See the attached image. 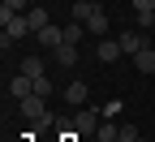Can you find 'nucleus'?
<instances>
[{
	"mask_svg": "<svg viewBox=\"0 0 155 142\" xmlns=\"http://www.w3.org/2000/svg\"><path fill=\"white\" fill-rule=\"evenodd\" d=\"M73 22H82L91 35H108V13L99 9V5H95V0H73Z\"/></svg>",
	"mask_w": 155,
	"mask_h": 142,
	"instance_id": "nucleus-1",
	"label": "nucleus"
},
{
	"mask_svg": "<svg viewBox=\"0 0 155 142\" xmlns=\"http://www.w3.org/2000/svg\"><path fill=\"white\" fill-rule=\"evenodd\" d=\"M43 104H48L43 95H30V99H22V104H17V108H22V116L30 121L35 129H48V125H52V112H48Z\"/></svg>",
	"mask_w": 155,
	"mask_h": 142,
	"instance_id": "nucleus-2",
	"label": "nucleus"
},
{
	"mask_svg": "<svg viewBox=\"0 0 155 142\" xmlns=\"http://www.w3.org/2000/svg\"><path fill=\"white\" fill-rule=\"evenodd\" d=\"M99 125H104V112L78 108V116H73V134H78V138H95V134H99Z\"/></svg>",
	"mask_w": 155,
	"mask_h": 142,
	"instance_id": "nucleus-3",
	"label": "nucleus"
},
{
	"mask_svg": "<svg viewBox=\"0 0 155 142\" xmlns=\"http://www.w3.org/2000/svg\"><path fill=\"white\" fill-rule=\"evenodd\" d=\"M26 35H35V30H30V22H26V13H17V17H9V22H5L0 48H9V43H17V39H26Z\"/></svg>",
	"mask_w": 155,
	"mask_h": 142,
	"instance_id": "nucleus-4",
	"label": "nucleus"
},
{
	"mask_svg": "<svg viewBox=\"0 0 155 142\" xmlns=\"http://www.w3.org/2000/svg\"><path fill=\"white\" fill-rule=\"evenodd\" d=\"M9 95L17 99V104H22V99H30V95H35V78H26L22 69H17V78H9Z\"/></svg>",
	"mask_w": 155,
	"mask_h": 142,
	"instance_id": "nucleus-5",
	"label": "nucleus"
},
{
	"mask_svg": "<svg viewBox=\"0 0 155 142\" xmlns=\"http://www.w3.org/2000/svg\"><path fill=\"white\" fill-rule=\"evenodd\" d=\"M95 56L104 60V65H116L125 52H121V39H99V48H95Z\"/></svg>",
	"mask_w": 155,
	"mask_h": 142,
	"instance_id": "nucleus-6",
	"label": "nucleus"
},
{
	"mask_svg": "<svg viewBox=\"0 0 155 142\" xmlns=\"http://www.w3.org/2000/svg\"><path fill=\"white\" fill-rule=\"evenodd\" d=\"M35 39H39V43H43V52H56V48H61V43H65V30H56V26L48 22V26H43V30H39Z\"/></svg>",
	"mask_w": 155,
	"mask_h": 142,
	"instance_id": "nucleus-7",
	"label": "nucleus"
},
{
	"mask_svg": "<svg viewBox=\"0 0 155 142\" xmlns=\"http://www.w3.org/2000/svg\"><path fill=\"white\" fill-rule=\"evenodd\" d=\"M116 39H121V52H125V56H138V52L147 48V39H142L138 30H121Z\"/></svg>",
	"mask_w": 155,
	"mask_h": 142,
	"instance_id": "nucleus-8",
	"label": "nucleus"
},
{
	"mask_svg": "<svg viewBox=\"0 0 155 142\" xmlns=\"http://www.w3.org/2000/svg\"><path fill=\"white\" fill-rule=\"evenodd\" d=\"M52 60H56L61 69H73V65H78V43H61V48L52 52Z\"/></svg>",
	"mask_w": 155,
	"mask_h": 142,
	"instance_id": "nucleus-9",
	"label": "nucleus"
},
{
	"mask_svg": "<svg viewBox=\"0 0 155 142\" xmlns=\"http://www.w3.org/2000/svg\"><path fill=\"white\" fill-rule=\"evenodd\" d=\"M26 9H30V0H0V22H9V17L26 13Z\"/></svg>",
	"mask_w": 155,
	"mask_h": 142,
	"instance_id": "nucleus-10",
	"label": "nucleus"
},
{
	"mask_svg": "<svg viewBox=\"0 0 155 142\" xmlns=\"http://www.w3.org/2000/svg\"><path fill=\"white\" fill-rule=\"evenodd\" d=\"M134 69H142V73H155V48L147 43L138 56H134Z\"/></svg>",
	"mask_w": 155,
	"mask_h": 142,
	"instance_id": "nucleus-11",
	"label": "nucleus"
},
{
	"mask_svg": "<svg viewBox=\"0 0 155 142\" xmlns=\"http://www.w3.org/2000/svg\"><path fill=\"white\" fill-rule=\"evenodd\" d=\"M26 22H30V30L39 35V30L48 26V9H39V5H30V9H26Z\"/></svg>",
	"mask_w": 155,
	"mask_h": 142,
	"instance_id": "nucleus-12",
	"label": "nucleus"
},
{
	"mask_svg": "<svg viewBox=\"0 0 155 142\" xmlns=\"http://www.w3.org/2000/svg\"><path fill=\"white\" fill-rule=\"evenodd\" d=\"M134 13H138V26H151V13H155V0H134Z\"/></svg>",
	"mask_w": 155,
	"mask_h": 142,
	"instance_id": "nucleus-13",
	"label": "nucleus"
},
{
	"mask_svg": "<svg viewBox=\"0 0 155 142\" xmlns=\"http://www.w3.org/2000/svg\"><path fill=\"white\" fill-rule=\"evenodd\" d=\"M65 99H69L73 108H78V104H86V82H69V86H65Z\"/></svg>",
	"mask_w": 155,
	"mask_h": 142,
	"instance_id": "nucleus-14",
	"label": "nucleus"
},
{
	"mask_svg": "<svg viewBox=\"0 0 155 142\" xmlns=\"http://www.w3.org/2000/svg\"><path fill=\"white\" fill-rule=\"evenodd\" d=\"M17 69H22L26 78H43V60H39V56H26V60H22Z\"/></svg>",
	"mask_w": 155,
	"mask_h": 142,
	"instance_id": "nucleus-15",
	"label": "nucleus"
},
{
	"mask_svg": "<svg viewBox=\"0 0 155 142\" xmlns=\"http://www.w3.org/2000/svg\"><path fill=\"white\" fill-rule=\"evenodd\" d=\"M82 35H86V26H82V22L65 26V43H82Z\"/></svg>",
	"mask_w": 155,
	"mask_h": 142,
	"instance_id": "nucleus-16",
	"label": "nucleus"
},
{
	"mask_svg": "<svg viewBox=\"0 0 155 142\" xmlns=\"http://www.w3.org/2000/svg\"><path fill=\"white\" fill-rule=\"evenodd\" d=\"M95 138H104V142H112V138H121V129H116L112 121H104V125H99V134H95Z\"/></svg>",
	"mask_w": 155,
	"mask_h": 142,
	"instance_id": "nucleus-17",
	"label": "nucleus"
},
{
	"mask_svg": "<svg viewBox=\"0 0 155 142\" xmlns=\"http://www.w3.org/2000/svg\"><path fill=\"white\" fill-rule=\"evenodd\" d=\"M99 112H104V121H116V112H121V99H108Z\"/></svg>",
	"mask_w": 155,
	"mask_h": 142,
	"instance_id": "nucleus-18",
	"label": "nucleus"
},
{
	"mask_svg": "<svg viewBox=\"0 0 155 142\" xmlns=\"http://www.w3.org/2000/svg\"><path fill=\"white\" fill-rule=\"evenodd\" d=\"M35 95H43V99H52V82H48V78H35Z\"/></svg>",
	"mask_w": 155,
	"mask_h": 142,
	"instance_id": "nucleus-19",
	"label": "nucleus"
},
{
	"mask_svg": "<svg viewBox=\"0 0 155 142\" xmlns=\"http://www.w3.org/2000/svg\"><path fill=\"white\" fill-rule=\"evenodd\" d=\"M151 26H155V13H151Z\"/></svg>",
	"mask_w": 155,
	"mask_h": 142,
	"instance_id": "nucleus-20",
	"label": "nucleus"
}]
</instances>
